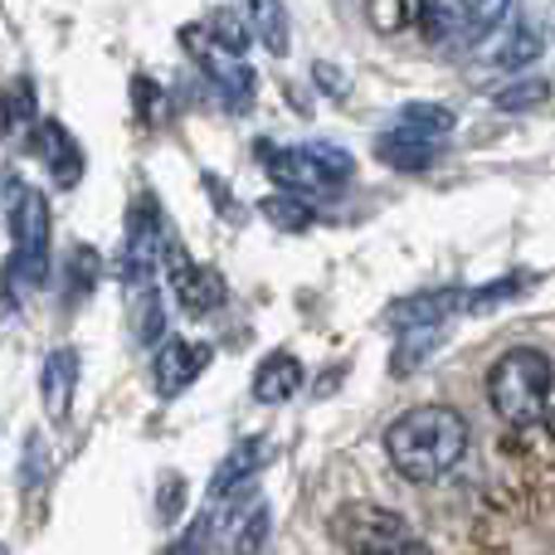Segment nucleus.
<instances>
[{
	"label": "nucleus",
	"instance_id": "nucleus-21",
	"mask_svg": "<svg viewBox=\"0 0 555 555\" xmlns=\"http://www.w3.org/2000/svg\"><path fill=\"white\" fill-rule=\"evenodd\" d=\"M259 215L283 234H302V230H312V220H317L312 205H307V195H297V191H283V195L259 201Z\"/></svg>",
	"mask_w": 555,
	"mask_h": 555
},
{
	"label": "nucleus",
	"instance_id": "nucleus-26",
	"mask_svg": "<svg viewBox=\"0 0 555 555\" xmlns=\"http://www.w3.org/2000/svg\"><path fill=\"white\" fill-rule=\"evenodd\" d=\"M234 537H230V551H259L263 541H269V507L263 502H244V512H240V521H234Z\"/></svg>",
	"mask_w": 555,
	"mask_h": 555
},
{
	"label": "nucleus",
	"instance_id": "nucleus-12",
	"mask_svg": "<svg viewBox=\"0 0 555 555\" xmlns=\"http://www.w3.org/2000/svg\"><path fill=\"white\" fill-rule=\"evenodd\" d=\"M468 293L473 287H429V293H414V297H400V302L385 307V326L395 336L410 332V326H439V322H453L459 312H468Z\"/></svg>",
	"mask_w": 555,
	"mask_h": 555
},
{
	"label": "nucleus",
	"instance_id": "nucleus-3",
	"mask_svg": "<svg viewBox=\"0 0 555 555\" xmlns=\"http://www.w3.org/2000/svg\"><path fill=\"white\" fill-rule=\"evenodd\" d=\"M449 137H453V113L443 103H404L400 113L390 117V127L375 137V156H380L390 171L420 176L443 156Z\"/></svg>",
	"mask_w": 555,
	"mask_h": 555
},
{
	"label": "nucleus",
	"instance_id": "nucleus-28",
	"mask_svg": "<svg viewBox=\"0 0 555 555\" xmlns=\"http://www.w3.org/2000/svg\"><path fill=\"white\" fill-rule=\"evenodd\" d=\"M312 78H317V83H322L332 98H346V88H351V78H346L341 68H332V64H312Z\"/></svg>",
	"mask_w": 555,
	"mask_h": 555
},
{
	"label": "nucleus",
	"instance_id": "nucleus-9",
	"mask_svg": "<svg viewBox=\"0 0 555 555\" xmlns=\"http://www.w3.org/2000/svg\"><path fill=\"white\" fill-rule=\"evenodd\" d=\"M166 283H171V302L181 307L185 317H205L215 312V307L224 302V278L220 269H210V263H195L191 254H185L181 240H166Z\"/></svg>",
	"mask_w": 555,
	"mask_h": 555
},
{
	"label": "nucleus",
	"instance_id": "nucleus-11",
	"mask_svg": "<svg viewBox=\"0 0 555 555\" xmlns=\"http://www.w3.org/2000/svg\"><path fill=\"white\" fill-rule=\"evenodd\" d=\"M166 224H162V210H156V195H137L132 210H127V283L137 278L156 273L166 254Z\"/></svg>",
	"mask_w": 555,
	"mask_h": 555
},
{
	"label": "nucleus",
	"instance_id": "nucleus-10",
	"mask_svg": "<svg viewBox=\"0 0 555 555\" xmlns=\"http://www.w3.org/2000/svg\"><path fill=\"white\" fill-rule=\"evenodd\" d=\"M210 356L215 351L205 341H185V336H171V341H162V346H156V356H152V390L162 395V400H176V395H185L205 375Z\"/></svg>",
	"mask_w": 555,
	"mask_h": 555
},
{
	"label": "nucleus",
	"instance_id": "nucleus-29",
	"mask_svg": "<svg viewBox=\"0 0 555 555\" xmlns=\"http://www.w3.org/2000/svg\"><path fill=\"white\" fill-rule=\"evenodd\" d=\"M176 502H185V478H176V473H166L162 478V512L171 517Z\"/></svg>",
	"mask_w": 555,
	"mask_h": 555
},
{
	"label": "nucleus",
	"instance_id": "nucleus-15",
	"mask_svg": "<svg viewBox=\"0 0 555 555\" xmlns=\"http://www.w3.org/2000/svg\"><path fill=\"white\" fill-rule=\"evenodd\" d=\"M269 459H273V449H269V439H263V434H249V439L230 443V453H224L220 468H215L210 498H230V492H244L263 468H269Z\"/></svg>",
	"mask_w": 555,
	"mask_h": 555
},
{
	"label": "nucleus",
	"instance_id": "nucleus-22",
	"mask_svg": "<svg viewBox=\"0 0 555 555\" xmlns=\"http://www.w3.org/2000/svg\"><path fill=\"white\" fill-rule=\"evenodd\" d=\"M127 293H132V307H137V341L152 346L156 336H162V293H156V273L137 278V283H127Z\"/></svg>",
	"mask_w": 555,
	"mask_h": 555
},
{
	"label": "nucleus",
	"instance_id": "nucleus-4",
	"mask_svg": "<svg viewBox=\"0 0 555 555\" xmlns=\"http://www.w3.org/2000/svg\"><path fill=\"white\" fill-rule=\"evenodd\" d=\"M254 156L263 162V171L273 176L283 191H297V195H332L351 181L356 162L346 146L336 142H297V146H278V142H259Z\"/></svg>",
	"mask_w": 555,
	"mask_h": 555
},
{
	"label": "nucleus",
	"instance_id": "nucleus-30",
	"mask_svg": "<svg viewBox=\"0 0 555 555\" xmlns=\"http://www.w3.org/2000/svg\"><path fill=\"white\" fill-rule=\"evenodd\" d=\"M541 424L555 434V380H551V395H546V414H541Z\"/></svg>",
	"mask_w": 555,
	"mask_h": 555
},
{
	"label": "nucleus",
	"instance_id": "nucleus-27",
	"mask_svg": "<svg viewBox=\"0 0 555 555\" xmlns=\"http://www.w3.org/2000/svg\"><path fill=\"white\" fill-rule=\"evenodd\" d=\"M205 29H210L215 39H224L230 49H249V39H254V29H249V20H234V10H215V15H205Z\"/></svg>",
	"mask_w": 555,
	"mask_h": 555
},
{
	"label": "nucleus",
	"instance_id": "nucleus-19",
	"mask_svg": "<svg viewBox=\"0 0 555 555\" xmlns=\"http://www.w3.org/2000/svg\"><path fill=\"white\" fill-rule=\"evenodd\" d=\"M244 20H249L254 39H259L269 54H278V59L287 54V44H293V29H287L283 0H244Z\"/></svg>",
	"mask_w": 555,
	"mask_h": 555
},
{
	"label": "nucleus",
	"instance_id": "nucleus-24",
	"mask_svg": "<svg viewBox=\"0 0 555 555\" xmlns=\"http://www.w3.org/2000/svg\"><path fill=\"white\" fill-rule=\"evenodd\" d=\"M546 98H551L546 78H512L507 88L492 93V107H502V113H527V107H541Z\"/></svg>",
	"mask_w": 555,
	"mask_h": 555
},
{
	"label": "nucleus",
	"instance_id": "nucleus-25",
	"mask_svg": "<svg viewBox=\"0 0 555 555\" xmlns=\"http://www.w3.org/2000/svg\"><path fill=\"white\" fill-rule=\"evenodd\" d=\"M64 269H68V297H88L98 287V278H103V259H98L88 244H74L68 249V259H64Z\"/></svg>",
	"mask_w": 555,
	"mask_h": 555
},
{
	"label": "nucleus",
	"instance_id": "nucleus-5",
	"mask_svg": "<svg viewBox=\"0 0 555 555\" xmlns=\"http://www.w3.org/2000/svg\"><path fill=\"white\" fill-rule=\"evenodd\" d=\"M507 15L512 0H414L420 35L439 49H478Z\"/></svg>",
	"mask_w": 555,
	"mask_h": 555
},
{
	"label": "nucleus",
	"instance_id": "nucleus-6",
	"mask_svg": "<svg viewBox=\"0 0 555 555\" xmlns=\"http://www.w3.org/2000/svg\"><path fill=\"white\" fill-rule=\"evenodd\" d=\"M10 234H15V259H10V273L25 287H44L49 269H54V220H49V201L35 185H15L10 191Z\"/></svg>",
	"mask_w": 555,
	"mask_h": 555
},
{
	"label": "nucleus",
	"instance_id": "nucleus-13",
	"mask_svg": "<svg viewBox=\"0 0 555 555\" xmlns=\"http://www.w3.org/2000/svg\"><path fill=\"white\" fill-rule=\"evenodd\" d=\"M25 142H29V152L44 162V171L54 176V185H64V191H68V185L83 181V146H78V137L68 132L64 122H54V117H49V122H39Z\"/></svg>",
	"mask_w": 555,
	"mask_h": 555
},
{
	"label": "nucleus",
	"instance_id": "nucleus-18",
	"mask_svg": "<svg viewBox=\"0 0 555 555\" xmlns=\"http://www.w3.org/2000/svg\"><path fill=\"white\" fill-rule=\"evenodd\" d=\"M35 127H39V93H35V83L20 74V78H10L5 93H0V137L20 142V137H29Z\"/></svg>",
	"mask_w": 555,
	"mask_h": 555
},
{
	"label": "nucleus",
	"instance_id": "nucleus-16",
	"mask_svg": "<svg viewBox=\"0 0 555 555\" xmlns=\"http://www.w3.org/2000/svg\"><path fill=\"white\" fill-rule=\"evenodd\" d=\"M492 35H498V44L488 49V64L502 68V74H517V68H527L531 59L541 54V35H537V29H531L521 15H507L498 29H492ZM492 35H488V39H492Z\"/></svg>",
	"mask_w": 555,
	"mask_h": 555
},
{
	"label": "nucleus",
	"instance_id": "nucleus-2",
	"mask_svg": "<svg viewBox=\"0 0 555 555\" xmlns=\"http://www.w3.org/2000/svg\"><path fill=\"white\" fill-rule=\"evenodd\" d=\"M551 380H555V361L546 351H537V346H512V351H502L488 371L492 414H498L502 424H512V429L541 424Z\"/></svg>",
	"mask_w": 555,
	"mask_h": 555
},
{
	"label": "nucleus",
	"instance_id": "nucleus-7",
	"mask_svg": "<svg viewBox=\"0 0 555 555\" xmlns=\"http://www.w3.org/2000/svg\"><path fill=\"white\" fill-rule=\"evenodd\" d=\"M181 49L195 59V68L210 78V88L220 93V103L230 107V113H244V107L254 103L259 78H254V68L244 64V49H230L224 39H215L210 29H205V20L181 29Z\"/></svg>",
	"mask_w": 555,
	"mask_h": 555
},
{
	"label": "nucleus",
	"instance_id": "nucleus-17",
	"mask_svg": "<svg viewBox=\"0 0 555 555\" xmlns=\"http://www.w3.org/2000/svg\"><path fill=\"white\" fill-rule=\"evenodd\" d=\"M297 385H302V361H297L293 351H273V356H263L259 371H254V400L287 404L297 395Z\"/></svg>",
	"mask_w": 555,
	"mask_h": 555
},
{
	"label": "nucleus",
	"instance_id": "nucleus-14",
	"mask_svg": "<svg viewBox=\"0 0 555 555\" xmlns=\"http://www.w3.org/2000/svg\"><path fill=\"white\" fill-rule=\"evenodd\" d=\"M74 395H78V351L74 346H54L39 365V400H44L49 424H64L74 414Z\"/></svg>",
	"mask_w": 555,
	"mask_h": 555
},
{
	"label": "nucleus",
	"instance_id": "nucleus-23",
	"mask_svg": "<svg viewBox=\"0 0 555 555\" xmlns=\"http://www.w3.org/2000/svg\"><path fill=\"white\" fill-rule=\"evenodd\" d=\"M531 283H537V273L492 278V283H482V287H473V293H468V312H492V307H502V302H512V297H521Z\"/></svg>",
	"mask_w": 555,
	"mask_h": 555
},
{
	"label": "nucleus",
	"instance_id": "nucleus-1",
	"mask_svg": "<svg viewBox=\"0 0 555 555\" xmlns=\"http://www.w3.org/2000/svg\"><path fill=\"white\" fill-rule=\"evenodd\" d=\"M468 453V420L453 404H414L385 429V459L404 482H439Z\"/></svg>",
	"mask_w": 555,
	"mask_h": 555
},
{
	"label": "nucleus",
	"instance_id": "nucleus-8",
	"mask_svg": "<svg viewBox=\"0 0 555 555\" xmlns=\"http://www.w3.org/2000/svg\"><path fill=\"white\" fill-rule=\"evenodd\" d=\"M332 537L341 541L346 551H375V555H414L429 551V541L390 507H371V502H356V507H341L332 517Z\"/></svg>",
	"mask_w": 555,
	"mask_h": 555
},
{
	"label": "nucleus",
	"instance_id": "nucleus-20",
	"mask_svg": "<svg viewBox=\"0 0 555 555\" xmlns=\"http://www.w3.org/2000/svg\"><path fill=\"white\" fill-rule=\"evenodd\" d=\"M443 336H449V322L410 326V332H400V346H395V375H410L420 361H429V356L443 346Z\"/></svg>",
	"mask_w": 555,
	"mask_h": 555
}]
</instances>
